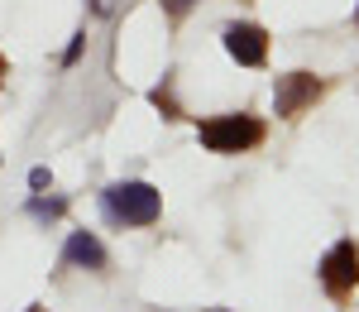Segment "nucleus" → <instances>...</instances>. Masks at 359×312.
I'll return each mask as SVG.
<instances>
[{"instance_id":"nucleus-15","label":"nucleus","mask_w":359,"mask_h":312,"mask_svg":"<svg viewBox=\"0 0 359 312\" xmlns=\"http://www.w3.org/2000/svg\"><path fill=\"white\" fill-rule=\"evenodd\" d=\"M221 312H225V308H221Z\"/></svg>"},{"instance_id":"nucleus-7","label":"nucleus","mask_w":359,"mask_h":312,"mask_svg":"<svg viewBox=\"0 0 359 312\" xmlns=\"http://www.w3.org/2000/svg\"><path fill=\"white\" fill-rule=\"evenodd\" d=\"M62 212H67V197H48V193H34L29 197V216L34 221H57Z\"/></svg>"},{"instance_id":"nucleus-6","label":"nucleus","mask_w":359,"mask_h":312,"mask_svg":"<svg viewBox=\"0 0 359 312\" xmlns=\"http://www.w3.org/2000/svg\"><path fill=\"white\" fill-rule=\"evenodd\" d=\"M62 264H67V269L106 274L111 255H106V245H101V235H96V230H72V235H67V245H62Z\"/></svg>"},{"instance_id":"nucleus-2","label":"nucleus","mask_w":359,"mask_h":312,"mask_svg":"<svg viewBox=\"0 0 359 312\" xmlns=\"http://www.w3.org/2000/svg\"><path fill=\"white\" fill-rule=\"evenodd\" d=\"M264 135H269V125L249 111H225V115H211V120L196 125V140L211 154H249V149L264 144Z\"/></svg>"},{"instance_id":"nucleus-1","label":"nucleus","mask_w":359,"mask_h":312,"mask_svg":"<svg viewBox=\"0 0 359 312\" xmlns=\"http://www.w3.org/2000/svg\"><path fill=\"white\" fill-rule=\"evenodd\" d=\"M101 216L120 230H139V226H154L163 216V193L144 178H125V183H111L101 193Z\"/></svg>"},{"instance_id":"nucleus-12","label":"nucleus","mask_w":359,"mask_h":312,"mask_svg":"<svg viewBox=\"0 0 359 312\" xmlns=\"http://www.w3.org/2000/svg\"><path fill=\"white\" fill-rule=\"evenodd\" d=\"M25 312H48V308H39V303H34V308H25Z\"/></svg>"},{"instance_id":"nucleus-10","label":"nucleus","mask_w":359,"mask_h":312,"mask_svg":"<svg viewBox=\"0 0 359 312\" xmlns=\"http://www.w3.org/2000/svg\"><path fill=\"white\" fill-rule=\"evenodd\" d=\"M29 188H34V193H48V188H53V173L43 169V164H39V169H29Z\"/></svg>"},{"instance_id":"nucleus-4","label":"nucleus","mask_w":359,"mask_h":312,"mask_svg":"<svg viewBox=\"0 0 359 312\" xmlns=\"http://www.w3.org/2000/svg\"><path fill=\"white\" fill-rule=\"evenodd\" d=\"M321 91H326V82L311 77V72H283L273 82V111L283 115V120H297L306 106L321 101Z\"/></svg>"},{"instance_id":"nucleus-9","label":"nucleus","mask_w":359,"mask_h":312,"mask_svg":"<svg viewBox=\"0 0 359 312\" xmlns=\"http://www.w3.org/2000/svg\"><path fill=\"white\" fill-rule=\"evenodd\" d=\"M82 48H86V29H77V34H72V44H67V53H62V67H72V63L82 58Z\"/></svg>"},{"instance_id":"nucleus-5","label":"nucleus","mask_w":359,"mask_h":312,"mask_svg":"<svg viewBox=\"0 0 359 312\" xmlns=\"http://www.w3.org/2000/svg\"><path fill=\"white\" fill-rule=\"evenodd\" d=\"M225 53L235 58L240 67H264L269 63V29L254 25V20H235V25L221 29Z\"/></svg>"},{"instance_id":"nucleus-8","label":"nucleus","mask_w":359,"mask_h":312,"mask_svg":"<svg viewBox=\"0 0 359 312\" xmlns=\"http://www.w3.org/2000/svg\"><path fill=\"white\" fill-rule=\"evenodd\" d=\"M149 101L163 111V120H182V106H177V96H172V82H168V77H163V86H154Z\"/></svg>"},{"instance_id":"nucleus-14","label":"nucleus","mask_w":359,"mask_h":312,"mask_svg":"<svg viewBox=\"0 0 359 312\" xmlns=\"http://www.w3.org/2000/svg\"><path fill=\"white\" fill-rule=\"evenodd\" d=\"M355 25H359V5H355Z\"/></svg>"},{"instance_id":"nucleus-3","label":"nucleus","mask_w":359,"mask_h":312,"mask_svg":"<svg viewBox=\"0 0 359 312\" xmlns=\"http://www.w3.org/2000/svg\"><path fill=\"white\" fill-rule=\"evenodd\" d=\"M316 279H321V288L331 293V298H350L359 288V245L345 235V240H335L331 250L321 255V264H316Z\"/></svg>"},{"instance_id":"nucleus-11","label":"nucleus","mask_w":359,"mask_h":312,"mask_svg":"<svg viewBox=\"0 0 359 312\" xmlns=\"http://www.w3.org/2000/svg\"><path fill=\"white\" fill-rule=\"evenodd\" d=\"M192 5H196V0H163V10L172 15V20H182V15H187Z\"/></svg>"},{"instance_id":"nucleus-13","label":"nucleus","mask_w":359,"mask_h":312,"mask_svg":"<svg viewBox=\"0 0 359 312\" xmlns=\"http://www.w3.org/2000/svg\"><path fill=\"white\" fill-rule=\"evenodd\" d=\"M0 82H5V58H0Z\"/></svg>"}]
</instances>
